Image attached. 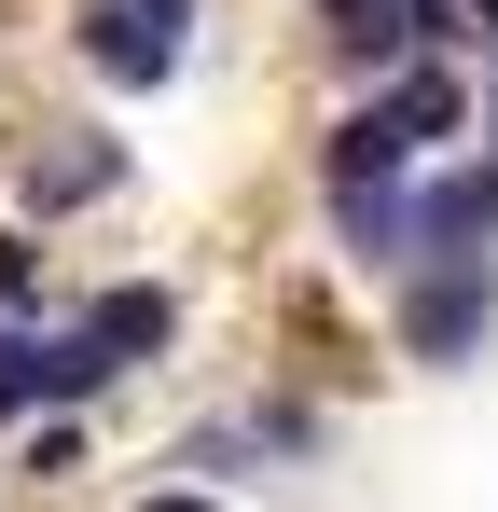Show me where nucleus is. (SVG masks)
<instances>
[{"label": "nucleus", "instance_id": "nucleus-1", "mask_svg": "<svg viewBox=\"0 0 498 512\" xmlns=\"http://www.w3.org/2000/svg\"><path fill=\"white\" fill-rule=\"evenodd\" d=\"M388 346L415 374H471L498 346V250H443L415 277H388Z\"/></svg>", "mask_w": 498, "mask_h": 512}, {"label": "nucleus", "instance_id": "nucleus-2", "mask_svg": "<svg viewBox=\"0 0 498 512\" xmlns=\"http://www.w3.org/2000/svg\"><path fill=\"white\" fill-rule=\"evenodd\" d=\"M125 374L97 360L83 319H14L0 333V429H42V416H97Z\"/></svg>", "mask_w": 498, "mask_h": 512}, {"label": "nucleus", "instance_id": "nucleus-3", "mask_svg": "<svg viewBox=\"0 0 498 512\" xmlns=\"http://www.w3.org/2000/svg\"><path fill=\"white\" fill-rule=\"evenodd\" d=\"M194 14H208V0H83L70 56L111 97H153V84H180V56H194Z\"/></svg>", "mask_w": 498, "mask_h": 512}, {"label": "nucleus", "instance_id": "nucleus-4", "mask_svg": "<svg viewBox=\"0 0 498 512\" xmlns=\"http://www.w3.org/2000/svg\"><path fill=\"white\" fill-rule=\"evenodd\" d=\"M125 180H139V153H125L111 125H42V139L14 153V222L56 236V222H83V208H111Z\"/></svg>", "mask_w": 498, "mask_h": 512}, {"label": "nucleus", "instance_id": "nucleus-5", "mask_svg": "<svg viewBox=\"0 0 498 512\" xmlns=\"http://www.w3.org/2000/svg\"><path fill=\"white\" fill-rule=\"evenodd\" d=\"M70 319L97 333L111 374H153L166 346H180V291H166V277H97V291H70Z\"/></svg>", "mask_w": 498, "mask_h": 512}, {"label": "nucleus", "instance_id": "nucleus-6", "mask_svg": "<svg viewBox=\"0 0 498 512\" xmlns=\"http://www.w3.org/2000/svg\"><path fill=\"white\" fill-rule=\"evenodd\" d=\"M443 250H498V153H443L415 180V263Z\"/></svg>", "mask_w": 498, "mask_h": 512}, {"label": "nucleus", "instance_id": "nucleus-7", "mask_svg": "<svg viewBox=\"0 0 498 512\" xmlns=\"http://www.w3.org/2000/svg\"><path fill=\"white\" fill-rule=\"evenodd\" d=\"M0 319H70L56 263H42V222H0Z\"/></svg>", "mask_w": 498, "mask_h": 512}, {"label": "nucleus", "instance_id": "nucleus-8", "mask_svg": "<svg viewBox=\"0 0 498 512\" xmlns=\"http://www.w3.org/2000/svg\"><path fill=\"white\" fill-rule=\"evenodd\" d=\"M70 471H83V416H42L28 429V485H70Z\"/></svg>", "mask_w": 498, "mask_h": 512}, {"label": "nucleus", "instance_id": "nucleus-9", "mask_svg": "<svg viewBox=\"0 0 498 512\" xmlns=\"http://www.w3.org/2000/svg\"><path fill=\"white\" fill-rule=\"evenodd\" d=\"M125 512H222V499H208V485H139Z\"/></svg>", "mask_w": 498, "mask_h": 512}, {"label": "nucleus", "instance_id": "nucleus-10", "mask_svg": "<svg viewBox=\"0 0 498 512\" xmlns=\"http://www.w3.org/2000/svg\"><path fill=\"white\" fill-rule=\"evenodd\" d=\"M471 56H498V0H471Z\"/></svg>", "mask_w": 498, "mask_h": 512}, {"label": "nucleus", "instance_id": "nucleus-11", "mask_svg": "<svg viewBox=\"0 0 498 512\" xmlns=\"http://www.w3.org/2000/svg\"><path fill=\"white\" fill-rule=\"evenodd\" d=\"M485 153H498V56H485Z\"/></svg>", "mask_w": 498, "mask_h": 512}, {"label": "nucleus", "instance_id": "nucleus-12", "mask_svg": "<svg viewBox=\"0 0 498 512\" xmlns=\"http://www.w3.org/2000/svg\"><path fill=\"white\" fill-rule=\"evenodd\" d=\"M305 14H319V28H332V14H360V0H305Z\"/></svg>", "mask_w": 498, "mask_h": 512}]
</instances>
